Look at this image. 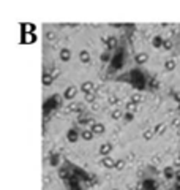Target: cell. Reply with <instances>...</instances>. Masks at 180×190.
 <instances>
[{
    "label": "cell",
    "mask_w": 180,
    "mask_h": 190,
    "mask_svg": "<svg viewBox=\"0 0 180 190\" xmlns=\"http://www.w3.org/2000/svg\"><path fill=\"white\" fill-rule=\"evenodd\" d=\"M104 166H108V168H112V166H115V162L114 160H111V159H104Z\"/></svg>",
    "instance_id": "13"
},
{
    "label": "cell",
    "mask_w": 180,
    "mask_h": 190,
    "mask_svg": "<svg viewBox=\"0 0 180 190\" xmlns=\"http://www.w3.org/2000/svg\"><path fill=\"white\" fill-rule=\"evenodd\" d=\"M82 136L86 138V139H90V138L93 136V132H84V133H82Z\"/></svg>",
    "instance_id": "17"
},
{
    "label": "cell",
    "mask_w": 180,
    "mask_h": 190,
    "mask_svg": "<svg viewBox=\"0 0 180 190\" xmlns=\"http://www.w3.org/2000/svg\"><path fill=\"white\" fill-rule=\"evenodd\" d=\"M179 113H180V103H179Z\"/></svg>",
    "instance_id": "22"
},
{
    "label": "cell",
    "mask_w": 180,
    "mask_h": 190,
    "mask_svg": "<svg viewBox=\"0 0 180 190\" xmlns=\"http://www.w3.org/2000/svg\"><path fill=\"white\" fill-rule=\"evenodd\" d=\"M164 130H166V124H158L153 128V133L155 135H161V133H164Z\"/></svg>",
    "instance_id": "8"
},
{
    "label": "cell",
    "mask_w": 180,
    "mask_h": 190,
    "mask_svg": "<svg viewBox=\"0 0 180 190\" xmlns=\"http://www.w3.org/2000/svg\"><path fill=\"white\" fill-rule=\"evenodd\" d=\"M114 117H115V119H119V117H122V113H120V111H115V113H114Z\"/></svg>",
    "instance_id": "20"
},
{
    "label": "cell",
    "mask_w": 180,
    "mask_h": 190,
    "mask_svg": "<svg viewBox=\"0 0 180 190\" xmlns=\"http://www.w3.org/2000/svg\"><path fill=\"white\" fill-rule=\"evenodd\" d=\"M134 60H136L138 65H142V64H145V62L149 60V54H147V52H139V54H136Z\"/></svg>",
    "instance_id": "4"
},
{
    "label": "cell",
    "mask_w": 180,
    "mask_h": 190,
    "mask_svg": "<svg viewBox=\"0 0 180 190\" xmlns=\"http://www.w3.org/2000/svg\"><path fill=\"white\" fill-rule=\"evenodd\" d=\"M163 41H164V38H163L161 35H156V37H153L152 38V46L153 48H163Z\"/></svg>",
    "instance_id": "6"
},
{
    "label": "cell",
    "mask_w": 180,
    "mask_h": 190,
    "mask_svg": "<svg viewBox=\"0 0 180 190\" xmlns=\"http://www.w3.org/2000/svg\"><path fill=\"white\" fill-rule=\"evenodd\" d=\"M133 117H134V116H133V113H126L125 119H126V120H133Z\"/></svg>",
    "instance_id": "19"
},
{
    "label": "cell",
    "mask_w": 180,
    "mask_h": 190,
    "mask_svg": "<svg viewBox=\"0 0 180 190\" xmlns=\"http://www.w3.org/2000/svg\"><path fill=\"white\" fill-rule=\"evenodd\" d=\"M76 138H77V133H76L74 130H70V133H68V139H70V141H76Z\"/></svg>",
    "instance_id": "14"
},
{
    "label": "cell",
    "mask_w": 180,
    "mask_h": 190,
    "mask_svg": "<svg viewBox=\"0 0 180 190\" xmlns=\"http://www.w3.org/2000/svg\"><path fill=\"white\" fill-rule=\"evenodd\" d=\"M36 38H35V35L33 33H25V40H24V43H33Z\"/></svg>",
    "instance_id": "12"
},
{
    "label": "cell",
    "mask_w": 180,
    "mask_h": 190,
    "mask_svg": "<svg viewBox=\"0 0 180 190\" xmlns=\"http://www.w3.org/2000/svg\"><path fill=\"white\" fill-rule=\"evenodd\" d=\"M158 189V182L153 177H145L142 181V190H156Z\"/></svg>",
    "instance_id": "3"
},
{
    "label": "cell",
    "mask_w": 180,
    "mask_h": 190,
    "mask_svg": "<svg viewBox=\"0 0 180 190\" xmlns=\"http://www.w3.org/2000/svg\"><path fill=\"white\" fill-rule=\"evenodd\" d=\"M163 174H164V177L169 181V179H174V177H176V171H174L172 166H166V168L163 170Z\"/></svg>",
    "instance_id": "5"
},
{
    "label": "cell",
    "mask_w": 180,
    "mask_h": 190,
    "mask_svg": "<svg viewBox=\"0 0 180 190\" xmlns=\"http://www.w3.org/2000/svg\"><path fill=\"white\" fill-rule=\"evenodd\" d=\"M149 79H150V76H147V73L141 68H133V70L128 71V73H125L123 76L119 78V81L128 82V84H131L139 92L149 89Z\"/></svg>",
    "instance_id": "1"
},
{
    "label": "cell",
    "mask_w": 180,
    "mask_h": 190,
    "mask_svg": "<svg viewBox=\"0 0 180 190\" xmlns=\"http://www.w3.org/2000/svg\"><path fill=\"white\" fill-rule=\"evenodd\" d=\"M164 68H166L167 71H172L174 68H176V62H174V60H167L166 65H164Z\"/></svg>",
    "instance_id": "11"
},
{
    "label": "cell",
    "mask_w": 180,
    "mask_h": 190,
    "mask_svg": "<svg viewBox=\"0 0 180 190\" xmlns=\"http://www.w3.org/2000/svg\"><path fill=\"white\" fill-rule=\"evenodd\" d=\"M158 87H160L158 81H156L155 78H150V79H149V89H150V91H156Z\"/></svg>",
    "instance_id": "7"
},
{
    "label": "cell",
    "mask_w": 180,
    "mask_h": 190,
    "mask_svg": "<svg viewBox=\"0 0 180 190\" xmlns=\"http://www.w3.org/2000/svg\"><path fill=\"white\" fill-rule=\"evenodd\" d=\"M172 48V43L169 40H164L163 41V49H166V51H169V49Z\"/></svg>",
    "instance_id": "15"
},
{
    "label": "cell",
    "mask_w": 180,
    "mask_h": 190,
    "mask_svg": "<svg viewBox=\"0 0 180 190\" xmlns=\"http://www.w3.org/2000/svg\"><path fill=\"white\" fill-rule=\"evenodd\" d=\"M179 160H180V155H179Z\"/></svg>",
    "instance_id": "23"
},
{
    "label": "cell",
    "mask_w": 180,
    "mask_h": 190,
    "mask_svg": "<svg viewBox=\"0 0 180 190\" xmlns=\"http://www.w3.org/2000/svg\"><path fill=\"white\" fill-rule=\"evenodd\" d=\"M92 132L93 133H103L104 132V125H101V124H95L93 128H92Z\"/></svg>",
    "instance_id": "10"
},
{
    "label": "cell",
    "mask_w": 180,
    "mask_h": 190,
    "mask_svg": "<svg viewBox=\"0 0 180 190\" xmlns=\"http://www.w3.org/2000/svg\"><path fill=\"white\" fill-rule=\"evenodd\" d=\"M111 149H112V146L109 143H106V144H103V146H101V149H100V152L103 154V155H108L109 152H111Z\"/></svg>",
    "instance_id": "9"
},
{
    "label": "cell",
    "mask_w": 180,
    "mask_h": 190,
    "mask_svg": "<svg viewBox=\"0 0 180 190\" xmlns=\"http://www.w3.org/2000/svg\"><path fill=\"white\" fill-rule=\"evenodd\" d=\"M32 29H33V27H32V24H25V30H27V32H30Z\"/></svg>",
    "instance_id": "21"
},
{
    "label": "cell",
    "mask_w": 180,
    "mask_h": 190,
    "mask_svg": "<svg viewBox=\"0 0 180 190\" xmlns=\"http://www.w3.org/2000/svg\"><path fill=\"white\" fill-rule=\"evenodd\" d=\"M153 135H155V133H153V130H147V132L144 133V138L149 141V139H152V136H153Z\"/></svg>",
    "instance_id": "16"
},
{
    "label": "cell",
    "mask_w": 180,
    "mask_h": 190,
    "mask_svg": "<svg viewBox=\"0 0 180 190\" xmlns=\"http://www.w3.org/2000/svg\"><path fill=\"white\" fill-rule=\"evenodd\" d=\"M125 65V49L119 48L111 59V70H120Z\"/></svg>",
    "instance_id": "2"
},
{
    "label": "cell",
    "mask_w": 180,
    "mask_h": 190,
    "mask_svg": "<svg viewBox=\"0 0 180 190\" xmlns=\"http://www.w3.org/2000/svg\"><path fill=\"white\" fill-rule=\"evenodd\" d=\"M172 98H176V102L180 103V94L179 92H172Z\"/></svg>",
    "instance_id": "18"
}]
</instances>
